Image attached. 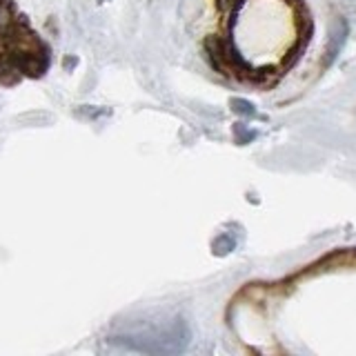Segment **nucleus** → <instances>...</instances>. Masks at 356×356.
<instances>
[{"instance_id": "obj_1", "label": "nucleus", "mask_w": 356, "mask_h": 356, "mask_svg": "<svg viewBox=\"0 0 356 356\" xmlns=\"http://www.w3.org/2000/svg\"><path fill=\"white\" fill-rule=\"evenodd\" d=\"M9 58L18 67L22 76H29V78H40L49 70V49L44 47V44L40 49H33V51L9 54Z\"/></svg>"}, {"instance_id": "obj_2", "label": "nucleus", "mask_w": 356, "mask_h": 356, "mask_svg": "<svg viewBox=\"0 0 356 356\" xmlns=\"http://www.w3.org/2000/svg\"><path fill=\"white\" fill-rule=\"evenodd\" d=\"M18 16H16V9L9 0H0V40H3L7 33L16 27Z\"/></svg>"}, {"instance_id": "obj_3", "label": "nucleus", "mask_w": 356, "mask_h": 356, "mask_svg": "<svg viewBox=\"0 0 356 356\" xmlns=\"http://www.w3.org/2000/svg\"><path fill=\"white\" fill-rule=\"evenodd\" d=\"M229 105H232V109L236 111L238 116H254V114H256L254 105L248 103V100H243V98H232V100H229Z\"/></svg>"}, {"instance_id": "obj_4", "label": "nucleus", "mask_w": 356, "mask_h": 356, "mask_svg": "<svg viewBox=\"0 0 356 356\" xmlns=\"http://www.w3.org/2000/svg\"><path fill=\"white\" fill-rule=\"evenodd\" d=\"M232 248H234V241L229 236H225V234L214 241V254H227V252H232Z\"/></svg>"}, {"instance_id": "obj_5", "label": "nucleus", "mask_w": 356, "mask_h": 356, "mask_svg": "<svg viewBox=\"0 0 356 356\" xmlns=\"http://www.w3.org/2000/svg\"><path fill=\"white\" fill-rule=\"evenodd\" d=\"M78 60L74 58V56H67V58H65V70H72V67L76 65Z\"/></svg>"}]
</instances>
